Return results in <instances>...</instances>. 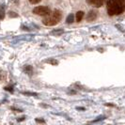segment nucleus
Listing matches in <instances>:
<instances>
[{"label": "nucleus", "mask_w": 125, "mask_h": 125, "mask_svg": "<svg viewBox=\"0 0 125 125\" xmlns=\"http://www.w3.org/2000/svg\"><path fill=\"white\" fill-rule=\"evenodd\" d=\"M124 0H108L107 12L110 16L121 14L124 10Z\"/></svg>", "instance_id": "nucleus-1"}, {"label": "nucleus", "mask_w": 125, "mask_h": 125, "mask_svg": "<svg viewBox=\"0 0 125 125\" xmlns=\"http://www.w3.org/2000/svg\"><path fill=\"white\" fill-rule=\"evenodd\" d=\"M62 18V13L60 10H56L54 11H51L46 17L42 19V24L46 26H53L59 23V21Z\"/></svg>", "instance_id": "nucleus-2"}, {"label": "nucleus", "mask_w": 125, "mask_h": 125, "mask_svg": "<svg viewBox=\"0 0 125 125\" xmlns=\"http://www.w3.org/2000/svg\"><path fill=\"white\" fill-rule=\"evenodd\" d=\"M51 12V10L46 6H38L33 9V13L37 15H42V16H46Z\"/></svg>", "instance_id": "nucleus-3"}, {"label": "nucleus", "mask_w": 125, "mask_h": 125, "mask_svg": "<svg viewBox=\"0 0 125 125\" xmlns=\"http://www.w3.org/2000/svg\"><path fill=\"white\" fill-rule=\"evenodd\" d=\"M87 2H88L89 5L94 6L95 8H100V7H102L104 5V0H87Z\"/></svg>", "instance_id": "nucleus-4"}, {"label": "nucleus", "mask_w": 125, "mask_h": 125, "mask_svg": "<svg viewBox=\"0 0 125 125\" xmlns=\"http://www.w3.org/2000/svg\"><path fill=\"white\" fill-rule=\"evenodd\" d=\"M97 15H98V12L96 10H90L88 13V15H87V21L92 22V21H94L95 19L97 18Z\"/></svg>", "instance_id": "nucleus-5"}, {"label": "nucleus", "mask_w": 125, "mask_h": 125, "mask_svg": "<svg viewBox=\"0 0 125 125\" xmlns=\"http://www.w3.org/2000/svg\"><path fill=\"white\" fill-rule=\"evenodd\" d=\"M84 14L85 13L82 10H80V11H78V12L76 13V22H81L83 17H84Z\"/></svg>", "instance_id": "nucleus-6"}, {"label": "nucleus", "mask_w": 125, "mask_h": 125, "mask_svg": "<svg viewBox=\"0 0 125 125\" xmlns=\"http://www.w3.org/2000/svg\"><path fill=\"white\" fill-rule=\"evenodd\" d=\"M73 19H74V16H73V14H69L68 15V17L66 19V22H67V24H72L73 22Z\"/></svg>", "instance_id": "nucleus-7"}, {"label": "nucleus", "mask_w": 125, "mask_h": 125, "mask_svg": "<svg viewBox=\"0 0 125 125\" xmlns=\"http://www.w3.org/2000/svg\"><path fill=\"white\" fill-rule=\"evenodd\" d=\"M63 30L62 29H57V30H54V31H52V35H56V36H59V35H61L63 33Z\"/></svg>", "instance_id": "nucleus-8"}, {"label": "nucleus", "mask_w": 125, "mask_h": 125, "mask_svg": "<svg viewBox=\"0 0 125 125\" xmlns=\"http://www.w3.org/2000/svg\"><path fill=\"white\" fill-rule=\"evenodd\" d=\"M22 93L24 94V95H28V96H37L38 95L37 93H34V92H27V91H24V92H22Z\"/></svg>", "instance_id": "nucleus-9"}, {"label": "nucleus", "mask_w": 125, "mask_h": 125, "mask_svg": "<svg viewBox=\"0 0 125 125\" xmlns=\"http://www.w3.org/2000/svg\"><path fill=\"white\" fill-rule=\"evenodd\" d=\"M31 4H38V3H40L42 0H28Z\"/></svg>", "instance_id": "nucleus-10"}, {"label": "nucleus", "mask_w": 125, "mask_h": 125, "mask_svg": "<svg viewBox=\"0 0 125 125\" xmlns=\"http://www.w3.org/2000/svg\"><path fill=\"white\" fill-rule=\"evenodd\" d=\"M46 62L52 63V64H54V65H56V64H57V61H56V60H46Z\"/></svg>", "instance_id": "nucleus-11"}]
</instances>
